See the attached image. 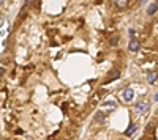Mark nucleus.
<instances>
[{
    "label": "nucleus",
    "instance_id": "nucleus-14",
    "mask_svg": "<svg viewBox=\"0 0 158 140\" xmlns=\"http://www.w3.org/2000/svg\"><path fill=\"white\" fill-rule=\"evenodd\" d=\"M3 2H5V0H0V5H2V3H3Z\"/></svg>",
    "mask_w": 158,
    "mask_h": 140
},
{
    "label": "nucleus",
    "instance_id": "nucleus-7",
    "mask_svg": "<svg viewBox=\"0 0 158 140\" xmlns=\"http://www.w3.org/2000/svg\"><path fill=\"white\" fill-rule=\"evenodd\" d=\"M114 5L117 6V8H127V5H128V0H114Z\"/></svg>",
    "mask_w": 158,
    "mask_h": 140
},
{
    "label": "nucleus",
    "instance_id": "nucleus-9",
    "mask_svg": "<svg viewBox=\"0 0 158 140\" xmlns=\"http://www.w3.org/2000/svg\"><path fill=\"white\" fill-rule=\"evenodd\" d=\"M118 76H120V72H118L117 69H114V71H112V72L109 74V77H111V79H117Z\"/></svg>",
    "mask_w": 158,
    "mask_h": 140
},
{
    "label": "nucleus",
    "instance_id": "nucleus-4",
    "mask_svg": "<svg viewBox=\"0 0 158 140\" xmlns=\"http://www.w3.org/2000/svg\"><path fill=\"white\" fill-rule=\"evenodd\" d=\"M155 82H156V71H150V72L147 74V84L153 85Z\"/></svg>",
    "mask_w": 158,
    "mask_h": 140
},
{
    "label": "nucleus",
    "instance_id": "nucleus-2",
    "mask_svg": "<svg viewBox=\"0 0 158 140\" xmlns=\"http://www.w3.org/2000/svg\"><path fill=\"white\" fill-rule=\"evenodd\" d=\"M122 99L125 101V103H131V101L135 99V91L131 90V88H125V90L122 91Z\"/></svg>",
    "mask_w": 158,
    "mask_h": 140
},
{
    "label": "nucleus",
    "instance_id": "nucleus-13",
    "mask_svg": "<svg viewBox=\"0 0 158 140\" xmlns=\"http://www.w3.org/2000/svg\"><path fill=\"white\" fill-rule=\"evenodd\" d=\"M3 72H5V69H3V68H0V76H3Z\"/></svg>",
    "mask_w": 158,
    "mask_h": 140
},
{
    "label": "nucleus",
    "instance_id": "nucleus-6",
    "mask_svg": "<svg viewBox=\"0 0 158 140\" xmlns=\"http://www.w3.org/2000/svg\"><path fill=\"white\" fill-rule=\"evenodd\" d=\"M136 129H138V128H136V124H135V123H131V124L128 126V129L125 131V135H127V137H131V135L136 132Z\"/></svg>",
    "mask_w": 158,
    "mask_h": 140
},
{
    "label": "nucleus",
    "instance_id": "nucleus-10",
    "mask_svg": "<svg viewBox=\"0 0 158 140\" xmlns=\"http://www.w3.org/2000/svg\"><path fill=\"white\" fill-rule=\"evenodd\" d=\"M117 41H118V38L115 36V38H111V41H109V43H111V44L114 46V44H117Z\"/></svg>",
    "mask_w": 158,
    "mask_h": 140
},
{
    "label": "nucleus",
    "instance_id": "nucleus-3",
    "mask_svg": "<svg viewBox=\"0 0 158 140\" xmlns=\"http://www.w3.org/2000/svg\"><path fill=\"white\" fill-rule=\"evenodd\" d=\"M128 49L131 50V52H139V49H141V43H139V40L133 38V40L130 41V44H128Z\"/></svg>",
    "mask_w": 158,
    "mask_h": 140
},
{
    "label": "nucleus",
    "instance_id": "nucleus-12",
    "mask_svg": "<svg viewBox=\"0 0 158 140\" xmlns=\"http://www.w3.org/2000/svg\"><path fill=\"white\" fill-rule=\"evenodd\" d=\"M33 5V0H25V6H32Z\"/></svg>",
    "mask_w": 158,
    "mask_h": 140
},
{
    "label": "nucleus",
    "instance_id": "nucleus-11",
    "mask_svg": "<svg viewBox=\"0 0 158 140\" xmlns=\"http://www.w3.org/2000/svg\"><path fill=\"white\" fill-rule=\"evenodd\" d=\"M128 35H130V36H131V40H133V38H135V35H136V32H135V30H133V29H131V30H130V32H128Z\"/></svg>",
    "mask_w": 158,
    "mask_h": 140
},
{
    "label": "nucleus",
    "instance_id": "nucleus-5",
    "mask_svg": "<svg viewBox=\"0 0 158 140\" xmlns=\"http://www.w3.org/2000/svg\"><path fill=\"white\" fill-rule=\"evenodd\" d=\"M115 107H117L115 101H106V103H103V109H106V110H114Z\"/></svg>",
    "mask_w": 158,
    "mask_h": 140
},
{
    "label": "nucleus",
    "instance_id": "nucleus-8",
    "mask_svg": "<svg viewBox=\"0 0 158 140\" xmlns=\"http://www.w3.org/2000/svg\"><path fill=\"white\" fill-rule=\"evenodd\" d=\"M155 13H156V2H152L147 8V14L152 16V14H155Z\"/></svg>",
    "mask_w": 158,
    "mask_h": 140
},
{
    "label": "nucleus",
    "instance_id": "nucleus-1",
    "mask_svg": "<svg viewBox=\"0 0 158 140\" xmlns=\"http://www.w3.org/2000/svg\"><path fill=\"white\" fill-rule=\"evenodd\" d=\"M136 113H139V115H146V113L149 112V109H150V104L147 103V101H141V103H138L136 104Z\"/></svg>",
    "mask_w": 158,
    "mask_h": 140
}]
</instances>
